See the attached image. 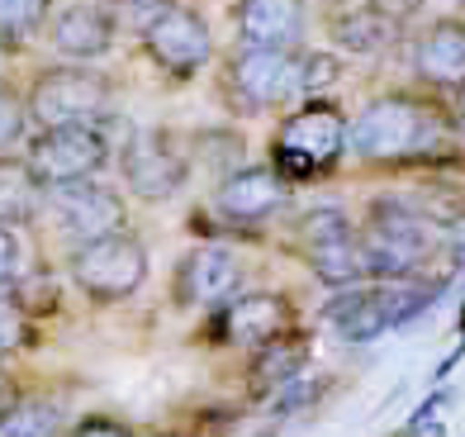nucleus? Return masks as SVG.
Instances as JSON below:
<instances>
[{
    "label": "nucleus",
    "instance_id": "f257e3e1",
    "mask_svg": "<svg viewBox=\"0 0 465 437\" xmlns=\"http://www.w3.org/2000/svg\"><path fill=\"white\" fill-rule=\"evenodd\" d=\"M351 157L371 172H409V166H451L460 143L447 119V95L437 91H380L351 114Z\"/></svg>",
    "mask_w": 465,
    "mask_h": 437
},
{
    "label": "nucleus",
    "instance_id": "dca6fc26",
    "mask_svg": "<svg viewBox=\"0 0 465 437\" xmlns=\"http://www.w3.org/2000/svg\"><path fill=\"white\" fill-rule=\"evenodd\" d=\"M323 29H328V44L332 53L342 57H390L409 44V25L390 19L385 10H375L371 0H351V5H337V10H323Z\"/></svg>",
    "mask_w": 465,
    "mask_h": 437
},
{
    "label": "nucleus",
    "instance_id": "c9c22d12",
    "mask_svg": "<svg viewBox=\"0 0 465 437\" xmlns=\"http://www.w3.org/2000/svg\"><path fill=\"white\" fill-rule=\"evenodd\" d=\"M157 437H195V432H181V428H172V432H157Z\"/></svg>",
    "mask_w": 465,
    "mask_h": 437
},
{
    "label": "nucleus",
    "instance_id": "ddd939ff",
    "mask_svg": "<svg viewBox=\"0 0 465 437\" xmlns=\"http://www.w3.org/2000/svg\"><path fill=\"white\" fill-rule=\"evenodd\" d=\"M242 281H247V262L238 257V247L200 243L176 262L172 300H176V309H204V314H214L219 304L242 295Z\"/></svg>",
    "mask_w": 465,
    "mask_h": 437
},
{
    "label": "nucleus",
    "instance_id": "aec40b11",
    "mask_svg": "<svg viewBox=\"0 0 465 437\" xmlns=\"http://www.w3.org/2000/svg\"><path fill=\"white\" fill-rule=\"evenodd\" d=\"M119 38V19L110 15V5H91V0H76V5L57 10L48 19V44L57 57L67 62H100L110 57Z\"/></svg>",
    "mask_w": 465,
    "mask_h": 437
},
{
    "label": "nucleus",
    "instance_id": "a878e982",
    "mask_svg": "<svg viewBox=\"0 0 465 437\" xmlns=\"http://www.w3.org/2000/svg\"><path fill=\"white\" fill-rule=\"evenodd\" d=\"M29 343H34V314L15 295H0V362H10Z\"/></svg>",
    "mask_w": 465,
    "mask_h": 437
},
{
    "label": "nucleus",
    "instance_id": "4468645a",
    "mask_svg": "<svg viewBox=\"0 0 465 437\" xmlns=\"http://www.w3.org/2000/svg\"><path fill=\"white\" fill-rule=\"evenodd\" d=\"M143 53L157 72H166L172 81H190L200 76L209 62L219 57L214 48V29L195 5H172L153 29L143 34Z\"/></svg>",
    "mask_w": 465,
    "mask_h": 437
},
{
    "label": "nucleus",
    "instance_id": "b1692460",
    "mask_svg": "<svg viewBox=\"0 0 465 437\" xmlns=\"http://www.w3.org/2000/svg\"><path fill=\"white\" fill-rule=\"evenodd\" d=\"M48 10L53 0H0V44L19 48L48 25Z\"/></svg>",
    "mask_w": 465,
    "mask_h": 437
},
{
    "label": "nucleus",
    "instance_id": "cd10ccee",
    "mask_svg": "<svg viewBox=\"0 0 465 437\" xmlns=\"http://www.w3.org/2000/svg\"><path fill=\"white\" fill-rule=\"evenodd\" d=\"M25 138H29V105H25V95L10 91V86H0V157L15 153Z\"/></svg>",
    "mask_w": 465,
    "mask_h": 437
},
{
    "label": "nucleus",
    "instance_id": "6ab92c4d",
    "mask_svg": "<svg viewBox=\"0 0 465 437\" xmlns=\"http://www.w3.org/2000/svg\"><path fill=\"white\" fill-rule=\"evenodd\" d=\"M323 323H328L347 347H366V343H375V338H385V333H394L385 281H366V285H351V290H332L328 304H323Z\"/></svg>",
    "mask_w": 465,
    "mask_h": 437
},
{
    "label": "nucleus",
    "instance_id": "2eb2a0df",
    "mask_svg": "<svg viewBox=\"0 0 465 437\" xmlns=\"http://www.w3.org/2000/svg\"><path fill=\"white\" fill-rule=\"evenodd\" d=\"M409 76L413 86L451 95L465 86V15H437L409 34Z\"/></svg>",
    "mask_w": 465,
    "mask_h": 437
},
{
    "label": "nucleus",
    "instance_id": "7ed1b4c3",
    "mask_svg": "<svg viewBox=\"0 0 465 437\" xmlns=\"http://www.w3.org/2000/svg\"><path fill=\"white\" fill-rule=\"evenodd\" d=\"M351 153V114L332 95H313L290 105L271 134V166L290 181H323Z\"/></svg>",
    "mask_w": 465,
    "mask_h": 437
},
{
    "label": "nucleus",
    "instance_id": "e433bc0d",
    "mask_svg": "<svg viewBox=\"0 0 465 437\" xmlns=\"http://www.w3.org/2000/svg\"><path fill=\"white\" fill-rule=\"evenodd\" d=\"M456 328H460V343H465V304H460V319H456Z\"/></svg>",
    "mask_w": 465,
    "mask_h": 437
},
{
    "label": "nucleus",
    "instance_id": "393cba45",
    "mask_svg": "<svg viewBox=\"0 0 465 437\" xmlns=\"http://www.w3.org/2000/svg\"><path fill=\"white\" fill-rule=\"evenodd\" d=\"M342 76H347L342 53H332V48H309V44H304V100L328 95Z\"/></svg>",
    "mask_w": 465,
    "mask_h": 437
},
{
    "label": "nucleus",
    "instance_id": "473e14b6",
    "mask_svg": "<svg viewBox=\"0 0 465 437\" xmlns=\"http://www.w3.org/2000/svg\"><path fill=\"white\" fill-rule=\"evenodd\" d=\"M447 119H451V134H456V143L465 148V86L447 95Z\"/></svg>",
    "mask_w": 465,
    "mask_h": 437
},
{
    "label": "nucleus",
    "instance_id": "9b49d317",
    "mask_svg": "<svg viewBox=\"0 0 465 437\" xmlns=\"http://www.w3.org/2000/svg\"><path fill=\"white\" fill-rule=\"evenodd\" d=\"M300 323V304H294V295H285V290H242V295H232L228 304H219L214 314H209V328L204 338L214 347H262L271 343L276 333L294 328Z\"/></svg>",
    "mask_w": 465,
    "mask_h": 437
},
{
    "label": "nucleus",
    "instance_id": "c85d7f7f",
    "mask_svg": "<svg viewBox=\"0 0 465 437\" xmlns=\"http://www.w3.org/2000/svg\"><path fill=\"white\" fill-rule=\"evenodd\" d=\"M104 5H110V15L119 19V29H134L143 38L166 10L181 5V0H104Z\"/></svg>",
    "mask_w": 465,
    "mask_h": 437
},
{
    "label": "nucleus",
    "instance_id": "bb28decb",
    "mask_svg": "<svg viewBox=\"0 0 465 437\" xmlns=\"http://www.w3.org/2000/svg\"><path fill=\"white\" fill-rule=\"evenodd\" d=\"M328 385H332L328 376H309V371H304L300 381H290V385L276 394V400L266 404V413H271V419H290V413H300V409H309V404H319V394H323Z\"/></svg>",
    "mask_w": 465,
    "mask_h": 437
},
{
    "label": "nucleus",
    "instance_id": "5701e85b",
    "mask_svg": "<svg viewBox=\"0 0 465 437\" xmlns=\"http://www.w3.org/2000/svg\"><path fill=\"white\" fill-rule=\"evenodd\" d=\"M190 143V162L214 172V181H223L228 172L247 166V138L232 129V124H219V129H195L185 138Z\"/></svg>",
    "mask_w": 465,
    "mask_h": 437
},
{
    "label": "nucleus",
    "instance_id": "7c9ffc66",
    "mask_svg": "<svg viewBox=\"0 0 465 437\" xmlns=\"http://www.w3.org/2000/svg\"><path fill=\"white\" fill-rule=\"evenodd\" d=\"M67 437H143V432L129 428V423H119V419H110V413H86V419H76L67 428Z\"/></svg>",
    "mask_w": 465,
    "mask_h": 437
},
{
    "label": "nucleus",
    "instance_id": "39448f33",
    "mask_svg": "<svg viewBox=\"0 0 465 437\" xmlns=\"http://www.w3.org/2000/svg\"><path fill=\"white\" fill-rule=\"evenodd\" d=\"M294 243H300L309 276L328 295L371 281V262L361 247V219H351L342 204H313V210H304L294 219Z\"/></svg>",
    "mask_w": 465,
    "mask_h": 437
},
{
    "label": "nucleus",
    "instance_id": "c756f323",
    "mask_svg": "<svg viewBox=\"0 0 465 437\" xmlns=\"http://www.w3.org/2000/svg\"><path fill=\"white\" fill-rule=\"evenodd\" d=\"M19 281H25V247L10 223H0V295H10Z\"/></svg>",
    "mask_w": 465,
    "mask_h": 437
},
{
    "label": "nucleus",
    "instance_id": "20e7f679",
    "mask_svg": "<svg viewBox=\"0 0 465 437\" xmlns=\"http://www.w3.org/2000/svg\"><path fill=\"white\" fill-rule=\"evenodd\" d=\"M232 114H281L304 100V48H232L219 67Z\"/></svg>",
    "mask_w": 465,
    "mask_h": 437
},
{
    "label": "nucleus",
    "instance_id": "1a4fd4ad",
    "mask_svg": "<svg viewBox=\"0 0 465 437\" xmlns=\"http://www.w3.org/2000/svg\"><path fill=\"white\" fill-rule=\"evenodd\" d=\"M114 119V114H110ZM110 119L100 124H67V129H38L29 138V162L38 181L48 185H72V181H91L114 162V138H110Z\"/></svg>",
    "mask_w": 465,
    "mask_h": 437
},
{
    "label": "nucleus",
    "instance_id": "6e6552de",
    "mask_svg": "<svg viewBox=\"0 0 465 437\" xmlns=\"http://www.w3.org/2000/svg\"><path fill=\"white\" fill-rule=\"evenodd\" d=\"M190 172V143L172 129H134L119 143V176L129 185V195L143 204H162L176 200L185 191Z\"/></svg>",
    "mask_w": 465,
    "mask_h": 437
},
{
    "label": "nucleus",
    "instance_id": "a211bd4d",
    "mask_svg": "<svg viewBox=\"0 0 465 437\" xmlns=\"http://www.w3.org/2000/svg\"><path fill=\"white\" fill-rule=\"evenodd\" d=\"M309 362H313V333L300 328V323L285 328V333H276V338L262 343V347H252V352H247V371H242L247 400H252V404H271L290 381L304 376Z\"/></svg>",
    "mask_w": 465,
    "mask_h": 437
},
{
    "label": "nucleus",
    "instance_id": "f704fd0d",
    "mask_svg": "<svg viewBox=\"0 0 465 437\" xmlns=\"http://www.w3.org/2000/svg\"><path fill=\"white\" fill-rule=\"evenodd\" d=\"M323 10H337V5H351V0H319Z\"/></svg>",
    "mask_w": 465,
    "mask_h": 437
},
{
    "label": "nucleus",
    "instance_id": "4c0bfd02",
    "mask_svg": "<svg viewBox=\"0 0 465 437\" xmlns=\"http://www.w3.org/2000/svg\"><path fill=\"white\" fill-rule=\"evenodd\" d=\"M252 437H276V432H252Z\"/></svg>",
    "mask_w": 465,
    "mask_h": 437
},
{
    "label": "nucleus",
    "instance_id": "f03ea898",
    "mask_svg": "<svg viewBox=\"0 0 465 437\" xmlns=\"http://www.w3.org/2000/svg\"><path fill=\"white\" fill-rule=\"evenodd\" d=\"M361 247L371 262V281H409L437 272V262L447 257V228H437L404 191H394L366 204Z\"/></svg>",
    "mask_w": 465,
    "mask_h": 437
},
{
    "label": "nucleus",
    "instance_id": "9d476101",
    "mask_svg": "<svg viewBox=\"0 0 465 437\" xmlns=\"http://www.w3.org/2000/svg\"><path fill=\"white\" fill-rule=\"evenodd\" d=\"M290 195H294V185L271 162H247V166H238V172H228L223 181H214L209 210H214V219L223 228L252 233V228H262L276 214H285Z\"/></svg>",
    "mask_w": 465,
    "mask_h": 437
},
{
    "label": "nucleus",
    "instance_id": "2f4dec72",
    "mask_svg": "<svg viewBox=\"0 0 465 437\" xmlns=\"http://www.w3.org/2000/svg\"><path fill=\"white\" fill-rule=\"evenodd\" d=\"M375 10H385L390 19H399V25H409L413 29V19L422 15V5H428V0H371Z\"/></svg>",
    "mask_w": 465,
    "mask_h": 437
},
{
    "label": "nucleus",
    "instance_id": "f3484780",
    "mask_svg": "<svg viewBox=\"0 0 465 437\" xmlns=\"http://www.w3.org/2000/svg\"><path fill=\"white\" fill-rule=\"evenodd\" d=\"M232 38L238 48H304L309 0H232Z\"/></svg>",
    "mask_w": 465,
    "mask_h": 437
},
{
    "label": "nucleus",
    "instance_id": "f8f14e48",
    "mask_svg": "<svg viewBox=\"0 0 465 437\" xmlns=\"http://www.w3.org/2000/svg\"><path fill=\"white\" fill-rule=\"evenodd\" d=\"M48 214L57 223V233L72 247L110 238L129 228V200H124L114 185H104L100 176L91 181H72V185H53L48 191Z\"/></svg>",
    "mask_w": 465,
    "mask_h": 437
},
{
    "label": "nucleus",
    "instance_id": "72a5a7b5",
    "mask_svg": "<svg viewBox=\"0 0 465 437\" xmlns=\"http://www.w3.org/2000/svg\"><path fill=\"white\" fill-rule=\"evenodd\" d=\"M15 381H10V371H5V362H0V404H5V400H15Z\"/></svg>",
    "mask_w": 465,
    "mask_h": 437
},
{
    "label": "nucleus",
    "instance_id": "4be33fe9",
    "mask_svg": "<svg viewBox=\"0 0 465 437\" xmlns=\"http://www.w3.org/2000/svg\"><path fill=\"white\" fill-rule=\"evenodd\" d=\"M67 409L53 394H15L0 404V437H67Z\"/></svg>",
    "mask_w": 465,
    "mask_h": 437
},
{
    "label": "nucleus",
    "instance_id": "423d86ee",
    "mask_svg": "<svg viewBox=\"0 0 465 437\" xmlns=\"http://www.w3.org/2000/svg\"><path fill=\"white\" fill-rule=\"evenodd\" d=\"M29 124L34 129H67V124H100L114 114V81L95 62H57L34 72L29 91Z\"/></svg>",
    "mask_w": 465,
    "mask_h": 437
},
{
    "label": "nucleus",
    "instance_id": "0eeeda50",
    "mask_svg": "<svg viewBox=\"0 0 465 437\" xmlns=\"http://www.w3.org/2000/svg\"><path fill=\"white\" fill-rule=\"evenodd\" d=\"M147 272H153V257H147V243L134 233V228L110 233V238H95V243H81V247L67 253V276L91 304L134 300L147 285Z\"/></svg>",
    "mask_w": 465,
    "mask_h": 437
},
{
    "label": "nucleus",
    "instance_id": "412c9836",
    "mask_svg": "<svg viewBox=\"0 0 465 437\" xmlns=\"http://www.w3.org/2000/svg\"><path fill=\"white\" fill-rule=\"evenodd\" d=\"M48 210V185L38 181L34 162L25 153H5L0 157V223L25 228Z\"/></svg>",
    "mask_w": 465,
    "mask_h": 437
}]
</instances>
